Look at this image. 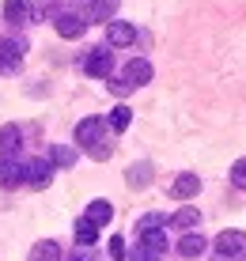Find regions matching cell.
I'll return each instance as SVG.
<instances>
[{"label":"cell","mask_w":246,"mask_h":261,"mask_svg":"<svg viewBox=\"0 0 246 261\" xmlns=\"http://www.w3.org/2000/svg\"><path fill=\"white\" fill-rule=\"evenodd\" d=\"M129 261H156V254H148V250H140V246H136L133 254H129Z\"/></svg>","instance_id":"4316f807"},{"label":"cell","mask_w":246,"mask_h":261,"mask_svg":"<svg viewBox=\"0 0 246 261\" xmlns=\"http://www.w3.org/2000/svg\"><path fill=\"white\" fill-rule=\"evenodd\" d=\"M121 0H95V19H110Z\"/></svg>","instance_id":"603a6c76"},{"label":"cell","mask_w":246,"mask_h":261,"mask_svg":"<svg viewBox=\"0 0 246 261\" xmlns=\"http://www.w3.org/2000/svg\"><path fill=\"white\" fill-rule=\"evenodd\" d=\"M68 261H99V257H91V254H72Z\"/></svg>","instance_id":"83f0119b"},{"label":"cell","mask_w":246,"mask_h":261,"mask_svg":"<svg viewBox=\"0 0 246 261\" xmlns=\"http://www.w3.org/2000/svg\"><path fill=\"white\" fill-rule=\"evenodd\" d=\"M76 163V148L68 144H50V167H72Z\"/></svg>","instance_id":"ac0fdd59"},{"label":"cell","mask_w":246,"mask_h":261,"mask_svg":"<svg viewBox=\"0 0 246 261\" xmlns=\"http://www.w3.org/2000/svg\"><path fill=\"white\" fill-rule=\"evenodd\" d=\"M193 193H201V174H178L170 182V197L175 201H189Z\"/></svg>","instance_id":"8992f818"},{"label":"cell","mask_w":246,"mask_h":261,"mask_svg":"<svg viewBox=\"0 0 246 261\" xmlns=\"http://www.w3.org/2000/svg\"><path fill=\"white\" fill-rule=\"evenodd\" d=\"M4 19L8 23H27V0H4Z\"/></svg>","instance_id":"d6986e66"},{"label":"cell","mask_w":246,"mask_h":261,"mask_svg":"<svg viewBox=\"0 0 246 261\" xmlns=\"http://www.w3.org/2000/svg\"><path fill=\"white\" fill-rule=\"evenodd\" d=\"M23 144V133L19 125H0V159H12Z\"/></svg>","instance_id":"9c48e42d"},{"label":"cell","mask_w":246,"mask_h":261,"mask_svg":"<svg viewBox=\"0 0 246 261\" xmlns=\"http://www.w3.org/2000/svg\"><path fill=\"white\" fill-rule=\"evenodd\" d=\"M31 261H61V246L53 239H42L31 246Z\"/></svg>","instance_id":"2e32d148"},{"label":"cell","mask_w":246,"mask_h":261,"mask_svg":"<svg viewBox=\"0 0 246 261\" xmlns=\"http://www.w3.org/2000/svg\"><path fill=\"white\" fill-rule=\"evenodd\" d=\"M231 186H239V190H246V159H239V163H231Z\"/></svg>","instance_id":"cb8c5ba5"},{"label":"cell","mask_w":246,"mask_h":261,"mask_svg":"<svg viewBox=\"0 0 246 261\" xmlns=\"http://www.w3.org/2000/svg\"><path fill=\"white\" fill-rule=\"evenodd\" d=\"M103 129H106V125H103V118H84V121L76 125V144L87 151L95 140H103Z\"/></svg>","instance_id":"5b68a950"},{"label":"cell","mask_w":246,"mask_h":261,"mask_svg":"<svg viewBox=\"0 0 246 261\" xmlns=\"http://www.w3.org/2000/svg\"><path fill=\"white\" fill-rule=\"evenodd\" d=\"M125 84H129L133 87V91H136V87H144V84H152V65H148V61H140V57H136V61H129V65H125Z\"/></svg>","instance_id":"52a82bcc"},{"label":"cell","mask_w":246,"mask_h":261,"mask_svg":"<svg viewBox=\"0 0 246 261\" xmlns=\"http://www.w3.org/2000/svg\"><path fill=\"white\" fill-rule=\"evenodd\" d=\"M50 178H53V167H50V159H31V163L23 167V182H27V186H34V190L50 186Z\"/></svg>","instance_id":"3957f363"},{"label":"cell","mask_w":246,"mask_h":261,"mask_svg":"<svg viewBox=\"0 0 246 261\" xmlns=\"http://www.w3.org/2000/svg\"><path fill=\"white\" fill-rule=\"evenodd\" d=\"M103 125H106V129H114V133H125L133 125V110H129V106H114V110L106 114Z\"/></svg>","instance_id":"5bb4252c"},{"label":"cell","mask_w":246,"mask_h":261,"mask_svg":"<svg viewBox=\"0 0 246 261\" xmlns=\"http://www.w3.org/2000/svg\"><path fill=\"white\" fill-rule=\"evenodd\" d=\"M53 27H57L61 38H80V34L87 31V23L80 19V15H72V12H61L57 19H53Z\"/></svg>","instance_id":"30bf717a"},{"label":"cell","mask_w":246,"mask_h":261,"mask_svg":"<svg viewBox=\"0 0 246 261\" xmlns=\"http://www.w3.org/2000/svg\"><path fill=\"white\" fill-rule=\"evenodd\" d=\"M95 239H99V227H95V223H87V220H76V242H80V246H91Z\"/></svg>","instance_id":"44dd1931"},{"label":"cell","mask_w":246,"mask_h":261,"mask_svg":"<svg viewBox=\"0 0 246 261\" xmlns=\"http://www.w3.org/2000/svg\"><path fill=\"white\" fill-rule=\"evenodd\" d=\"M197 220H201V212H197L193 204H186V208H178L175 216H170V223H175V227H193Z\"/></svg>","instance_id":"ffe728a7"},{"label":"cell","mask_w":246,"mask_h":261,"mask_svg":"<svg viewBox=\"0 0 246 261\" xmlns=\"http://www.w3.org/2000/svg\"><path fill=\"white\" fill-rule=\"evenodd\" d=\"M125 182L133 186V190H144V186H152V163H133L125 170Z\"/></svg>","instance_id":"9a60e30c"},{"label":"cell","mask_w":246,"mask_h":261,"mask_svg":"<svg viewBox=\"0 0 246 261\" xmlns=\"http://www.w3.org/2000/svg\"><path fill=\"white\" fill-rule=\"evenodd\" d=\"M23 182V167L15 159H0V190H15Z\"/></svg>","instance_id":"7c38bea8"},{"label":"cell","mask_w":246,"mask_h":261,"mask_svg":"<svg viewBox=\"0 0 246 261\" xmlns=\"http://www.w3.org/2000/svg\"><path fill=\"white\" fill-rule=\"evenodd\" d=\"M110 257L114 261H125V242L117 239V235H110Z\"/></svg>","instance_id":"d4e9b609"},{"label":"cell","mask_w":246,"mask_h":261,"mask_svg":"<svg viewBox=\"0 0 246 261\" xmlns=\"http://www.w3.org/2000/svg\"><path fill=\"white\" fill-rule=\"evenodd\" d=\"M205 246H208V242L201 235H182L178 239V257H201Z\"/></svg>","instance_id":"e0dca14e"},{"label":"cell","mask_w":246,"mask_h":261,"mask_svg":"<svg viewBox=\"0 0 246 261\" xmlns=\"http://www.w3.org/2000/svg\"><path fill=\"white\" fill-rule=\"evenodd\" d=\"M242 250V231H224L216 239V261H235Z\"/></svg>","instance_id":"277c9868"},{"label":"cell","mask_w":246,"mask_h":261,"mask_svg":"<svg viewBox=\"0 0 246 261\" xmlns=\"http://www.w3.org/2000/svg\"><path fill=\"white\" fill-rule=\"evenodd\" d=\"M23 53H27V42H19V38H0V65L19 68Z\"/></svg>","instance_id":"ba28073f"},{"label":"cell","mask_w":246,"mask_h":261,"mask_svg":"<svg viewBox=\"0 0 246 261\" xmlns=\"http://www.w3.org/2000/svg\"><path fill=\"white\" fill-rule=\"evenodd\" d=\"M110 68H114V53L110 49H91L87 53V61H84V72L87 76H95V80H110Z\"/></svg>","instance_id":"6da1fadb"},{"label":"cell","mask_w":246,"mask_h":261,"mask_svg":"<svg viewBox=\"0 0 246 261\" xmlns=\"http://www.w3.org/2000/svg\"><path fill=\"white\" fill-rule=\"evenodd\" d=\"M110 216H114V204L99 197V201H91V204H87V216H84V220H87V223H95V227H103V223H110Z\"/></svg>","instance_id":"4fadbf2b"},{"label":"cell","mask_w":246,"mask_h":261,"mask_svg":"<svg viewBox=\"0 0 246 261\" xmlns=\"http://www.w3.org/2000/svg\"><path fill=\"white\" fill-rule=\"evenodd\" d=\"M110 151H114V144H110V140L103 137V140H95V144H91V148H87V155L103 163V159H110Z\"/></svg>","instance_id":"7402d4cb"},{"label":"cell","mask_w":246,"mask_h":261,"mask_svg":"<svg viewBox=\"0 0 246 261\" xmlns=\"http://www.w3.org/2000/svg\"><path fill=\"white\" fill-rule=\"evenodd\" d=\"M106 42H110V46H133L136 27L133 23H106Z\"/></svg>","instance_id":"8fae6325"},{"label":"cell","mask_w":246,"mask_h":261,"mask_svg":"<svg viewBox=\"0 0 246 261\" xmlns=\"http://www.w3.org/2000/svg\"><path fill=\"white\" fill-rule=\"evenodd\" d=\"M110 91L125 98V95H129V91H133V87H129V84H125V80H110Z\"/></svg>","instance_id":"484cf974"},{"label":"cell","mask_w":246,"mask_h":261,"mask_svg":"<svg viewBox=\"0 0 246 261\" xmlns=\"http://www.w3.org/2000/svg\"><path fill=\"white\" fill-rule=\"evenodd\" d=\"M80 4H91V0H80Z\"/></svg>","instance_id":"f1b7e54d"},{"label":"cell","mask_w":246,"mask_h":261,"mask_svg":"<svg viewBox=\"0 0 246 261\" xmlns=\"http://www.w3.org/2000/svg\"><path fill=\"white\" fill-rule=\"evenodd\" d=\"M136 246L159 257L163 250L170 246V239H167V231H163V227H136Z\"/></svg>","instance_id":"7a4b0ae2"}]
</instances>
